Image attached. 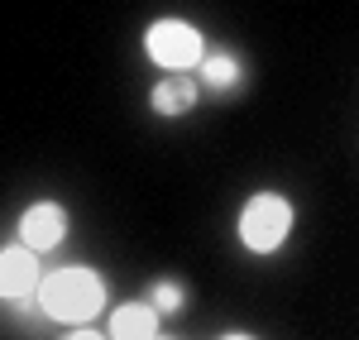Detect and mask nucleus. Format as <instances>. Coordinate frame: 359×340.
Listing matches in <instances>:
<instances>
[{"instance_id": "obj_6", "label": "nucleus", "mask_w": 359, "mask_h": 340, "mask_svg": "<svg viewBox=\"0 0 359 340\" xmlns=\"http://www.w3.org/2000/svg\"><path fill=\"white\" fill-rule=\"evenodd\" d=\"M196 101H201V82H196L192 72H163L154 82V91H149V106H154V115H163V120L192 115Z\"/></svg>"}, {"instance_id": "obj_9", "label": "nucleus", "mask_w": 359, "mask_h": 340, "mask_svg": "<svg viewBox=\"0 0 359 340\" xmlns=\"http://www.w3.org/2000/svg\"><path fill=\"white\" fill-rule=\"evenodd\" d=\"M149 302L158 307V316H177L182 307H187V283H182V278H154Z\"/></svg>"}, {"instance_id": "obj_10", "label": "nucleus", "mask_w": 359, "mask_h": 340, "mask_svg": "<svg viewBox=\"0 0 359 340\" xmlns=\"http://www.w3.org/2000/svg\"><path fill=\"white\" fill-rule=\"evenodd\" d=\"M62 340H106L101 331H91V326H77V331H67Z\"/></svg>"}, {"instance_id": "obj_5", "label": "nucleus", "mask_w": 359, "mask_h": 340, "mask_svg": "<svg viewBox=\"0 0 359 340\" xmlns=\"http://www.w3.org/2000/svg\"><path fill=\"white\" fill-rule=\"evenodd\" d=\"M39 283H43L39 254L29 245H5L0 250V297L5 302H25V297L39 292Z\"/></svg>"}, {"instance_id": "obj_3", "label": "nucleus", "mask_w": 359, "mask_h": 340, "mask_svg": "<svg viewBox=\"0 0 359 340\" xmlns=\"http://www.w3.org/2000/svg\"><path fill=\"white\" fill-rule=\"evenodd\" d=\"M144 53H149V62H158L163 72H192L206 57V34L196 25H187V20L163 15V20H154V25L144 29Z\"/></svg>"}, {"instance_id": "obj_8", "label": "nucleus", "mask_w": 359, "mask_h": 340, "mask_svg": "<svg viewBox=\"0 0 359 340\" xmlns=\"http://www.w3.org/2000/svg\"><path fill=\"white\" fill-rule=\"evenodd\" d=\"M158 321L154 302H120L111 312V340H158Z\"/></svg>"}, {"instance_id": "obj_4", "label": "nucleus", "mask_w": 359, "mask_h": 340, "mask_svg": "<svg viewBox=\"0 0 359 340\" xmlns=\"http://www.w3.org/2000/svg\"><path fill=\"white\" fill-rule=\"evenodd\" d=\"M67 230H72L67 206H57V201H34V206H25V216H20V245H29L34 254H48V250H57V245L67 240Z\"/></svg>"}, {"instance_id": "obj_2", "label": "nucleus", "mask_w": 359, "mask_h": 340, "mask_svg": "<svg viewBox=\"0 0 359 340\" xmlns=\"http://www.w3.org/2000/svg\"><path fill=\"white\" fill-rule=\"evenodd\" d=\"M297 226V211L283 192H254L240 211V245L249 254H278Z\"/></svg>"}, {"instance_id": "obj_7", "label": "nucleus", "mask_w": 359, "mask_h": 340, "mask_svg": "<svg viewBox=\"0 0 359 340\" xmlns=\"http://www.w3.org/2000/svg\"><path fill=\"white\" fill-rule=\"evenodd\" d=\"M196 72H201V86H206V91H216V96H235V91L249 82L245 57L230 53V48H216V53H206Z\"/></svg>"}, {"instance_id": "obj_1", "label": "nucleus", "mask_w": 359, "mask_h": 340, "mask_svg": "<svg viewBox=\"0 0 359 340\" xmlns=\"http://www.w3.org/2000/svg\"><path fill=\"white\" fill-rule=\"evenodd\" d=\"M106 278L96 273V268H86V264H72V268H53V273H43V283H39V312L48 316V321H62V326H86V321H96L101 307H106Z\"/></svg>"}, {"instance_id": "obj_11", "label": "nucleus", "mask_w": 359, "mask_h": 340, "mask_svg": "<svg viewBox=\"0 0 359 340\" xmlns=\"http://www.w3.org/2000/svg\"><path fill=\"white\" fill-rule=\"evenodd\" d=\"M221 340H254V336H245V331H230V336H221Z\"/></svg>"}, {"instance_id": "obj_12", "label": "nucleus", "mask_w": 359, "mask_h": 340, "mask_svg": "<svg viewBox=\"0 0 359 340\" xmlns=\"http://www.w3.org/2000/svg\"><path fill=\"white\" fill-rule=\"evenodd\" d=\"M158 340H168V336H158Z\"/></svg>"}]
</instances>
